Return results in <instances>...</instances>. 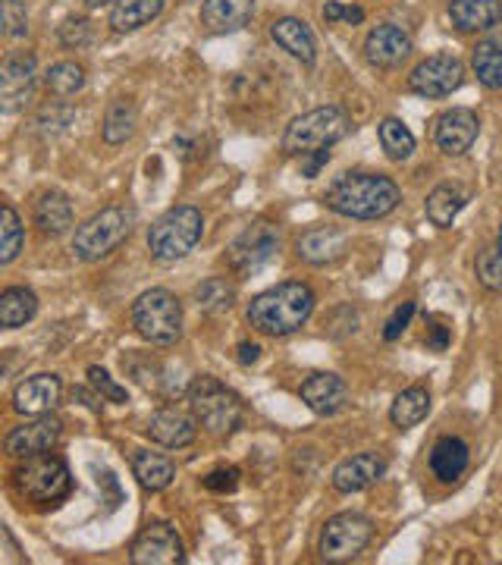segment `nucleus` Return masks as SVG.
I'll use <instances>...</instances> for the list:
<instances>
[{
  "label": "nucleus",
  "mask_w": 502,
  "mask_h": 565,
  "mask_svg": "<svg viewBox=\"0 0 502 565\" xmlns=\"http://www.w3.org/2000/svg\"><path fill=\"white\" fill-rule=\"evenodd\" d=\"M323 202L330 211L352 221H381L399 207L402 192L383 173H345L327 189Z\"/></svg>",
  "instance_id": "obj_1"
},
{
  "label": "nucleus",
  "mask_w": 502,
  "mask_h": 565,
  "mask_svg": "<svg viewBox=\"0 0 502 565\" xmlns=\"http://www.w3.org/2000/svg\"><path fill=\"white\" fill-rule=\"evenodd\" d=\"M314 289L308 282L286 280L277 282L261 296H255L248 305V323L267 333V337H289L301 330L308 318L314 315Z\"/></svg>",
  "instance_id": "obj_2"
},
{
  "label": "nucleus",
  "mask_w": 502,
  "mask_h": 565,
  "mask_svg": "<svg viewBox=\"0 0 502 565\" xmlns=\"http://www.w3.org/2000/svg\"><path fill=\"white\" fill-rule=\"evenodd\" d=\"M204 236V217L199 207L180 204L161 214L154 226L148 230V252L151 258L161 264L182 262Z\"/></svg>",
  "instance_id": "obj_3"
},
{
  "label": "nucleus",
  "mask_w": 502,
  "mask_h": 565,
  "mask_svg": "<svg viewBox=\"0 0 502 565\" xmlns=\"http://www.w3.org/2000/svg\"><path fill=\"white\" fill-rule=\"evenodd\" d=\"M352 129V117L337 107V104H327V107H314L308 114H301L296 120L286 126V136H282V151L286 154H314V151H323L330 145L345 136Z\"/></svg>",
  "instance_id": "obj_4"
},
{
  "label": "nucleus",
  "mask_w": 502,
  "mask_h": 565,
  "mask_svg": "<svg viewBox=\"0 0 502 565\" xmlns=\"http://www.w3.org/2000/svg\"><path fill=\"white\" fill-rule=\"evenodd\" d=\"M132 226H136V211L129 204L104 207L100 214L88 217L76 230L73 252H76L79 262H100L104 255H110L117 245L132 236Z\"/></svg>",
  "instance_id": "obj_5"
},
{
  "label": "nucleus",
  "mask_w": 502,
  "mask_h": 565,
  "mask_svg": "<svg viewBox=\"0 0 502 565\" xmlns=\"http://www.w3.org/2000/svg\"><path fill=\"white\" fill-rule=\"evenodd\" d=\"M132 327L151 345H173L182 337V305L170 289H148L132 305Z\"/></svg>",
  "instance_id": "obj_6"
},
{
  "label": "nucleus",
  "mask_w": 502,
  "mask_h": 565,
  "mask_svg": "<svg viewBox=\"0 0 502 565\" xmlns=\"http://www.w3.org/2000/svg\"><path fill=\"white\" fill-rule=\"evenodd\" d=\"M189 408L201 427L214 437L233 434L242 422V399L217 377H199L189 386Z\"/></svg>",
  "instance_id": "obj_7"
},
{
  "label": "nucleus",
  "mask_w": 502,
  "mask_h": 565,
  "mask_svg": "<svg viewBox=\"0 0 502 565\" xmlns=\"http://www.w3.org/2000/svg\"><path fill=\"white\" fill-rule=\"evenodd\" d=\"M17 487L22 497H29L32 503L54 505L70 497L73 490V478L63 459L41 452V456H29L25 462L17 468Z\"/></svg>",
  "instance_id": "obj_8"
},
{
  "label": "nucleus",
  "mask_w": 502,
  "mask_h": 565,
  "mask_svg": "<svg viewBox=\"0 0 502 565\" xmlns=\"http://www.w3.org/2000/svg\"><path fill=\"white\" fill-rule=\"evenodd\" d=\"M280 252V230L277 223L255 221L252 226H245L239 236L233 239V245L226 248V264L236 277H252L261 267L274 262V255Z\"/></svg>",
  "instance_id": "obj_9"
},
{
  "label": "nucleus",
  "mask_w": 502,
  "mask_h": 565,
  "mask_svg": "<svg viewBox=\"0 0 502 565\" xmlns=\"http://www.w3.org/2000/svg\"><path fill=\"white\" fill-rule=\"evenodd\" d=\"M371 537H374L371 519H364L359 512H340L321 531V559L352 563L355 556H362L364 546L371 544Z\"/></svg>",
  "instance_id": "obj_10"
},
{
  "label": "nucleus",
  "mask_w": 502,
  "mask_h": 565,
  "mask_svg": "<svg viewBox=\"0 0 502 565\" xmlns=\"http://www.w3.org/2000/svg\"><path fill=\"white\" fill-rule=\"evenodd\" d=\"M464 82V66L459 57L452 54H434L421 61L412 76H408V88L421 98H449L452 92H459Z\"/></svg>",
  "instance_id": "obj_11"
},
{
  "label": "nucleus",
  "mask_w": 502,
  "mask_h": 565,
  "mask_svg": "<svg viewBox=\"0 0 502 565\" xmlns=\"http://www.w3.org/2000/svg\"><path fill=\"white\" fill-rule=\"evenodd\" d=\"M129 559L136 565H180L185 563V546L177 527L154 522V525L141 527L139 537L132 541Z\"/></svg>",
  "instance_id": "obj_12"
},
{
  "label": "nucleus",
  "mask_w": 502,
  "mask_h": 565,
  "mask_svg": "<svg viewBox=\"0 0 502 565\" xmlns=\"http://www.w3.org/2000/svg\"><path fill=\"white\" fill-rule=\"evenodd\" d=\"M478 132H481V120L474 110L468 107H452L446 110L437 126H434V139H437V148L449 158H459L464 151H471V145L478 141Z\"/></svg>",
  "instance_id": "obj_13"
},
{
  "label": "nucleus",
  "mask_w": 502,
  "mask_h": 565,
  "mask_svg": "<svg viewBox=\"0 0 502 565\" xmlns=\"http://www.w3.org/2000/svg\"><path fill=\"white\" fill-rule=\"evenodd\" d=\"M35 73H39V63H35L32 51H13V54H7L3 73H0V95H3V110L7 114L20 110L25 98L32 95Z\"/></svg>",
  "instance_id": "obj_14"
},
{
  "label": "nucleus",
  "mask_w": 502,
  "mask_h": 565,
  "mask_svg": "<svg viewBox=\"0 0 502 565\" xmlns=\"http://www.w3.org/2000/svg\"><path fill=\"white\" fill-rule=\"evenodd\" d=\"M345 248H349V236L342 233L340 226H330V223L308 226L296 239V255L305 264H314V267L340 262L342 255H345Z\"/></svg>",
  "instance_id": "obj_15"
},
{
  "label": "nucleus",
  "mask_w": 502,
  "mask_h": 565,
  "mask_svg": "<svg viewBox=\"0 0 502 565\" xmlns=\"http://www.w3.org/2000/svg\"><path fill=\"white\" fill-rule=\"evenodd\" d=\"M408 54H412V35L396 22H381L364 39V57H367V63L381 66V70L399 66Z\"/></svg>",
  "instance_id": "obj_16"
},
{
  "label": "nucleus",
  "mask_w": 502,
  "mask_h": 565,
  "mask_svg": "<svg viewBox=\"0 0 502 565\" xmlns=\"http://www.w3.org/2000/svg\"><path fill=\"white\" fill-rule=\"evenodd\" d=\"M61 440V422L54 418H44V415H35V422L22 424V427H13L7 434V452L13 459H29V456H41V452H51L54 444Z\"/></svg>",
  "instance_id": "obj_17"
},
{
  "label": "nucleus",
  "mask_w": 502,
  "mask_h": 565,
  "mask_svg": "<svg viewBox=\"0 0 502 565\" xmlns=\"http://www.w3.org/2000/svg\"><path fill=\"white\" fill-rule=\"evenodd\" d=\"M301 403L308 405L314 415H323V418H330V415H337L342 412L345 405H349V386L342 377L337 374H330V371H321V374H311L299 390Z\"/></svg>",
  "instance_id": "obj_18"
},
{
  "label": "nucleus",
  "mask_w": 502,
  "mask_h": 565,
  "mask_svg": "<svg viewBox=\"0 0 502 565\" xmlns=\"http://www.w3.org/2000/svg\"><path fill=\"white\" fill-rule=\"evenodd\" d=\"M63 384L57 374H35L29 381H22L13 393V408L20 415H47L51 408L61 405Z\"/></svg>",
  "instance_id": "obj_19"
},
{
  "label": "nucleus",
  "mask_w": 502,
  "mask_h": 565,
  "mask_svg": "<svg viewBox=\"0 0 502 565\" xmlns=\"http://www.w3.org/2000/svg\"><path fill=\"white\" fill-rule=\"evenodd\" d=\"M386 471V462H383L377 452H359L352 459H345L333 468V487L340 493H362L371 484H377Z\"/></svg>",
  "instance_id": "obj_20"
},
{
  "label": "nucleus",
  "mask_w": 502,
  "mask_h": 565,
  "mask_svg": "<svg viewBox=\"0 0 502 565\" xmlns=\"http://www.w3.org/2000/svg\"><path fill=\"white\" fill-rule=\"evenodd\" d=\"M255 17V0H204L201 3V25L211 35L239 32Z\"/></svg>",
  "instance_id": "obj_21"
},
{
  "label": "nucleus",
  "mask_w": 502,
  "mask_h": 565,
  "mask_svg": "<svg viewBox=\"0 0 502 565\" xmlns=\"http://www.w3.org/2000/svg\"><path fill=\"white\" fill-rule=\"evenodd\" d=\"M148 437L154 444L167 446V449H182V446L195 444V437H199V418L195 415H182L177 408H163L158 415H151Z\"/></svg>",
  "instance_id": "obj_22"
},
{
  "label": "nucleus",
  "mask_w": 502,
  "mask_h": 565,
  "mask_svg": "<svg viewBox=\"0 0 502 565\" xmlns=\"http://www.w3.org/2000/svg\"><path fill=\"white\" fill-rule=\"evenodd\" d=\"M270 39L277 41L289 57H296L305 66L318 61V44H314V32L308 29V22L296 20V17H282V20L270 22Z\"/></svg>",
  "instance_id": "obj_23"
},
{
  "label": "nucleus",
  "mask_w": 502,
  "mask_h": 565,
  "mask_svg": "<svg viewBox=\"0 0 502 565\" xmlns=\"http://www.w3.org/2000/svg\"><path fill=\"white\" fill-rule=\"evenodd\" d=\"M449 20L459 32H490L502 22V0H452Z\"/></svg>",
  "instance_id": "obj_24"
},
{
  "label": "nucleus",
  "mask_w": 502,
  "mask_h": 565,
  "mask_svg": "<svg viewBox=\"0 0 502 565\" xmlns=\"http://www.w3.org/2000/svg\"><path fill=\"white\" fill-rule=\"evenodd\" d=\"M468 462H471V452L459 437H440L430 449V471L442 484H452L456 478H462Z\"/></svg>",
  "instance_id": "obj_25"
},
{
  "label": "nucleus",
  "mask_w": 502,
  "mask_h": 565,
  "mask_svg": "<svg viewBox=\"0 0 502 565\" xmlns=\"http://www.w3.org/2000/svg\"><path fill=\"white\" fill-rule=\"evenodd\" d=\"M35 226L41 236H63L73 226V202L63 192H44L35 202Z\"/></svg>",
  "instance_id": "obj_26"
},
{
  "label": "nucleus",
  "mask_w": 502,
  "mask_h": 565,
  "mask_svg": "<svg viewBox=\"0 0 502 565\" xmlns=\"http://www.w3.org/2000/svg\"><path fill=\"white\" fill-rule=\"evenodd\" d=\"M132 475L139 478V484L151 493H161L173 484L177 478V465L170 462L161 452H148V449H136L132 456Z\"/></svg>",
  "instance_id": "obj_27"
},
{
  "label": "nucleus",
  "mask_w": 502,
  "mask_h": 565,
  "mask_svg": "<svg viewBox=\"0 0 502 565\" xmlns=\"http://www.w3.org/2000/svg\"><path fill=\"white\" fill-rule=\"evenodd\" d=\"M35 311H39V299L32 289H25V286L3 289V296H0V327L3 330H20L35 318Z\"/></svg>",
  "instance_id": "obj_28"
},
{
  "label": "nucleus",
  "mask_w": 502,
  "mask_h": 565,
  "mask_svg": "<svg viewBox=\"0 0 502 565\" xmlns=\"http://www.w3.org/2000/svg\"><path fill=\"white\" fill-rule=\"evenodd\" d=\"M163 13V0H117L110 10V29L114 32H136Z\"/></svg>",
  "instance_id": "obj_29"
},
{
  "label": "nucleus",
  "mask_w": 502,
  "mask_h": 565,
  "mask_svg": "<svg viewBox=\"0 0 502 565\" xmlns=\"http://www.w3.org/2000/svg\"><path fill=\"white\" fill-rule=\"evenodd\" d=\"M427 412H430L427 386H408V390H402L393 408H389V422L396 424L399 430H408V427L421 424L427 418Z\"/></svg>",
  "instance_id": "obj_30"
},
{
  "label": "nucleus",
  "mask_w": 502,
  "mask_h": 565,
  "mask_svg": "<svg viewBox=\"0 0 502 565\" xmlns=\"http://www.w3.org/2000/svg\"><path fill=\"white\" fill-rule=\"evenodd\" d=\"M468 202V195H464L459 185H437L430 195H427V221L434 223V226H452V221L459 217V211Z\"/></svg>",
  "instance_id": "obj_31"
},
{
  "label": "nucleus",
  "mask_w": 502,
  "mask_h": 565,
  "mask_svg": "<svg viewBox=\"0 0 502 565\" xmlns=\"http://www.w3.org/2000/svg\"><path fill=\"white\" fill-rule=\"evenodd\" d=\"M136 122H139V110H136V104L129 102V98H117V102H110L107 107V114H104V141L107 145H122V141L132 139V132H136Z\"/></svg>",
  "instance_id": "obj_32"
},
{
  "label": "nucleus",
  "mask_w": 502,
  "mask_h": 565,
  "mask_svg": "<svg viewBox=\"0 0 502 565\" xmlns=\"http://www.w3.org/2000/svg\"><path fill=\"white\" fill-rule=\"evenodd\" d=\"M474 76L483 88H502V39H487L471 54Z\"/></svg>",
  "instance_id": "obj_33"
},
{
  "label": "nucleus",
  "mask_w": 502,
  "mask_h": 565,
  "mask_svg": "<svg viewBox=\"0 0 502 565\" xmlns=\"http://www.w3.org/2000/svg\"><path fill=\"white\" fill-rule=\"evenodd\" d=\"M22 245H25V230H22L20 214L13 211V204L3 202L0 207V264L17 262Z\"/></svg>",
  "instance_id": "obj_34"
},
{
  "label": "nucleus",
  "mask_w": 502,
  "mask_h": 565,
  "mask_svg": "<svg viewBox=\"0 0 502 565\" xmlns=\"http://www.w3.org/2000/svg\"><path fill=\"white\" fill-rule=\"evenodd\" d=\"M195 302H199L201 311L207 315H221V311H229L233 302H236V289L226 277H207L204 282H199L195 289Z\"/></svg>",
  "instance_id": "obj_35"
},
{
  "label": "nucleus",
  "mask_w": 502,
  "mask_h": 565,
  "mask_svg": "<svg viewBox=\"0 0 502 565\" xmlns=\"http://www.w3.org/2000/svg\"><path fill=\"white\" fill-rule=\"evenodd\" d=\"M377 132H381V145L389 161H408V158H412V151H415V136H412V129H408L405 122L396 120V117H386Z\"/></svg>",
  "instance_id": "obj_36"
},
{
  "label": "nucleus",
  "mask_w": 502,
  "mask_h": 565,
  "mask_svg": "<svg viewBox=\"0 0 502 565\" xmlns=\"http://www.w3.org/2000/svg\"><path fill=\"white\" fill-rule=\"evenodd\" d=\"M82 85H85V70H82L79 63H73V61L54 63V66L44 73V88H47L51 95H57V98H70V95H76Z\"/></svg>",
  "instance_id": "obj_37"
},
{
  "label": "nucleus",
  "mask_w": 502,
  "mask_h": 565,
  "mask_svg": "<svg viewBox=\"0 0 502 565\" xmlns=\"http://www.w3.org/2000/svg\"><path fill=\"white\" fill-rule=\"evenodd\" d=\"M478 277H481L487 289L502 292V226L500 236H496V245L478 255Z\"/></svg>",
  "instance_id": "obj_38"
},
{
  "label": "nucleus",
  "mask_w": 502,
  "mask_h": 565,
  "mask_svg": "<svg viewBox=\"0 0 502 565\" xmlns=\"http://www.w3.org/2000/svg\"><path fill=\"white\" fill-rule=\"evenodd\" d=\"M88 381H92V386L98 390L107 403H117V405L129 403V393H126V386L117 384V381H114V377H110L104 367H98V364H92V367H88Z\"/></svg>",
  "instance_id": "obj_39"
},
{
  "label": "nucleus",
  "mask_w": 502,
  "mask_h": 565,
  "mask_svg": "<svg viewBox=\"0 0 502 565\" xmlns=\"http://www.w3.org/2000/svg\"><path fill=\"white\" fill-rule=\"evenodd\" d=\"M92 22L85 20V17H70V20L63 22L61 25V32H57V39H61L63 47H85L88 41H92Z\"/></svg>",
  "instance_id": "obj_40"
},
{
  "label": "nucleus",
  "mask_w": 502,
  "mask_h": 565,
  "mask_svg": "<svg viewBox=\"0 0 502 565\" xmlns=\"http://www.w3.org/2000/svg\"><path fill=\"white\" fill-rule=\"evenodd\" d=\"M3 10V25H7V35L10 39H22L29 32V13H25V3L20 0H3L0 3Z\"/></svg>",
  "instance_id": "obj_41"
},
{
  "label": "nucleus",
  "mask_w": 502,
  "mask_h": 565,
  "mask_svg": "<svg viewBox=\"0 0 502 565\" xmlns=\"http://www.w3.org/2000/svg\"><path fill=\"white\" fill-rule=\"evenodd\" d=\"M204 487L211 490V493H233L236 487H239V468H214L207 478H204Z\"/></svg>",
  "instance_id": "obj_42"
},
{
  "label": "nucleus",
  "mask_w": 502,
  "mask_h": 565,
  "mask_svg": "<svg viewBox=\"0 0 502 565\" xmlns=\"http://www.w3.org/2000/svg\"><path fill=\"white\" fill-rule=\"evenodd\" d=\"M412 315H415V302H402L399 308L393 311V318L386 321L383 340H386V343H396L402 333L408 330V323H412Z\"/></svg>",
  "instance_id": "obj_43"
},
{
  "label": "nucleus",
  "mask_w": 502,
  "mask_h": 565,
  "mask_svg": "<svg viewBox=\"0 0 502 565\" xmlns=\"http://www.w3.org/2000/svg\"><path fill=\"white\" fill-rule=\"evenodd\" d=\"M449 340H452L449 327L434 323V327H430V333H427V349H434V352H446V349H449Z\"/></svg>",
  "instance_id": "obj_44"
},
{
  "label": "nucleus",
  "mask_w": 502,
  "mask_h": 565,
  "mask_svg": "<svg viewBox=\"0 0 502 565\" xmlns=\"http://www.w3.org/2000/svg\"><path fill=\"white\" fill-rule=\"evenodd\" d=\"M330 161V148H323V151H314V154H308V161L301 167V173L308 177V180H314L318 173L323 170V163Z\"/></svg>",
  "instance_id": "obj_45"
},
{
  "label": "nucleus",
  "mask_w": 502,
  "mask_h": 565,
  "mask_svg": "<svg viewBox=\"0 0 502 565\" xmlns=\"http://www.w3.org/2000/svg\"><path fill=\"white\" fill-rule=\"evenodd\" d=\"M261 359V345L258 343H239V364H255Z\"/></svg>",
  "instance_id": "obj_46"
},
{
  "label": "nucleus",
  "mask_w": 502,
  "mask_h": 565,
  "mask_svg": "<svg viewBox=\"0 0 502 565\" xmlns=\"http://www.w3.org/2000/svg\"><path fill=\"white\" fill-rule=\"evenodd\" d=\"M342 7L340 0H327V7H323V20L327 22H342Z\"/></svg>",
  "instance_id": "obj_47"
},
{
  "label": "nucleus",
  "mask_w": 502,
  "mask_h": 565,
  "mask_svg": "<svg viewBox=\"0 0 502 565\" xmlns=\"http://www.w3.org/2000/svg\"><path fill=\"white\" fill-rule=\"evenodd\" d=\"M342 22H349V25H362L364 10L362 7H345V10H342Z\"/></svg>",
  "instance_id": "obj_48"
},
{
  "label": "nucleus",
  "mask_w": 502,
  "mask_h": 565,
  "mask_svg": "<svg viewBox=\"0 0 502 565\" xmlns=\"http://www.w3.org/2000/svg\"><path fill=\"white\" fill-rule=\"evenodd\" d=\"M85 3H88V7H104L107 0H85Z\"/></svg>",
  "instance_id": "obj_49"
}]
</instances>
